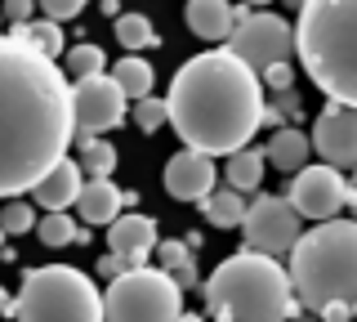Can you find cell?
<instances>
[{
    "mask_svg": "<svg viewBox=\"0 0 357 322\" xmlns=\"http://www.w3.org/2000/svg\"><path fill=\"white\" fill-rule=\"evenodd\" d=\"M0 85H5L0 193L9 202V197H31V188L59 161H67V143L76 135V108L63 68L14 31L0 41Z\"/></svg>",
    "mask_w": 357,
    "mask_h": 322,
    "instance_id": "6da1fadb",
    "label": "cell"
},
{
    "mask_svg": "<svg viewBox=\"0 0 357 322\" xmlns=\"http://www.w3.org/2000/svg\"><path fill=\"white\" fill-rule=\"evenodd\" d=\"M264 81L245 63L223 50L192 54L170 76V130L183 139V148L206 157H237L250 148L255 130L268 121L264 108Z\"/></svg>",
    "mask_w": 357,
    "mask_h": 322,
    "instance_id": "7a4b0ae2",
    "label": "cell"
},
{
    "mask_svg": "<svg viewBox=\"0 0 357 322\" xmlns=\"http://www.w3.org/2000/svg\"><path fill=\"white\" fill-rule=\"evenodd\" d=\"M295 54L326 103L357 108V0H308L295 18Z\"/></svg>",
    "mask_w": 357,
    "mask_h": 322,
    "instance_id": "3957f363",
    "label": "cell"
},
{
    "mask_svg": "<svg viewBox=\"0 0 357 322\" xmlns=\"http://www.w3.org/2000/svg\"><path fill=\"white\" fill-rule=\"evenodd\" d=\"M215 322H290L299 309L290 269L255 251H237L219 260V269L201 286Z\"/></svg>",
    "mask_w": 357,
    "mask_h": 322,
    "instance_id": "277c9868",
    "label": "cell"
},
{
    "mask_svg": "<svg viewBox=\"0 0 357 322\" xmlns=\"http://www.w3.org/2000/svg\"><path fill=\"white\" fill-rule=\"evenodd\" d=\"M290 282L308 314H321L326 305L357 309V219L312 224L290 251Z\"/></svg>",
    "mask_w": 357,
    "mask_h": 322,
    "instance_id": "5b68a950",
    "label": "cell"
},
{
    "mask_svg": "<svg viewBox=\"0 0 357 322\" xmlns=\"http://www.w3.org/2000/svg\"><path fill=\"white\" fill-rule=\"evenodd\" d=\"M14 322H107L98 286L72 264L27 269L14 295Z\"/></svg>",
    "mask_w": 357,
    "mask_h": 322,
    "instance_id": "8992f818",
    "label": "cell"
},
{
    "mask_svg": "<svg viewBox=\"0 0 357 322\" xmlns=\"http://www.w3.org/2000/svg\"><path fill=\"white\" fill-rule=\"evenodd\" d=\"M107 322H178L183 318V286L165 269H130L103 291Z\"/></svg>",
    "mask_w": 357,
    "mask_h": 322,
    "instance_id": "52a82bcc",
    "label": "cell"
},
{
    "mask_svg": "<svg viewBox=\"0 0 357 322\" xmlns=\"http://www.w3.org/2000/svg\"><path fill=\"white\" fill-rule=\"evenodd\" d=\"M228 50L237 54V59L245 63L250 72H273L282 68V63H290V54H295V27L286 23L282 14H268V9H255L245 23H237V31H232Z\"/></svg>",
    "mask_w": 357,
    "mask_h": 322,
    "instance_id": "ba28073f",
    "label": "cell"
},
{
    "mask_svg": "<svg viewBox=\"0 0 357 322\" xmlns=\"http://www.w3.org/2000/svg\"><path fill=\"white\" fill-rule=\"evenodd\" d=\"M299 237H304V228H299V210L290 206V197L259 193V197L250 202V215H245V224H241V242H245V251L277 260V255L295 251V247H299Z\"/></svg>",
    "mask_w": 357,
    "mask_h": 322,
    "instance_id": "9c48e42d",
    "label": "cell"
},
{
    "mask_svg": "<svg viewBox=\"0 0 357 322\" xmlns=\"http://www.w3.org/2000/svg\"><path fill=\"white\" fill-rule=\"evenodd\" d=\"M344 197H349V184L335 166H308L290 180V206L299 210V219H312V224H331L340 215Z\"/></svg>",
    "mask_w": 357,
    "mask_h": 322,
    "instance_id": "30bf717a",
    "label": "cell"
},
{
    "mask_svg": "<svg viewBox=\"0 0 357 322\" xmlns=\"http://www.w3.org/2000/svg\"><path fill=\"white\" fill-rule=\"evenodd\" d=\"M72 108H76V130L81 139H103V130L126 121V90L112 76H94V81L72 85Z\"/></svg>",
    "mask_w": 357,
    "mask_h": 322,
    "instance_id": "8fae6325",
    "label": "cell"
},
{
    "mask_svg": "<svg viewBox=\"0 0 357 322\" xmlns=\"http://www.w3.org/2000/svg\"><path fill=\"white\" fill-rule=\"evenodd\" d=\"M312 152L335 170L357 175V108L326 103L312 117Z\"/></svg>",
    "mask_w": 357,
    "mask_h": 322,
    "instance_id": "7c38bea8",
    "label": "cell"
},
{
    "mask_svg": "<svg viewBox=\"0 0 357 322\" xmlns=\"http://www.w3.org/2000/svg\"><path fill=\"white\" fill-rule=\"evenodd\" d=\"M215 157H206V152H192V148H178L170 161H165V193L174 197V202H210L215 197Z\"/></svg>",
    "mask_w": 357,
    "mask_h": 322,
    "instance_id": "4fadbf2b",
    "label": "cell"
},
{
    "mask_svg": "<svg viewBox=\"0 0 357 322\" xmlns=\"http://www.w3.org/2000/svg\"><path fill=\"white\" fill-rule=\"evenodd\" d=\"M156 247H161V237H156V219L152 215L130 210V215H121L116 224L107 228V251L121 255L130 269H148V255H156Z\"/></svg>",
    "mask_w": 357,
    "mask_h": 322,
    "instance_id": "5bb4252c",
    "label": "cell"
},
{
    "mask_svg": "<svg viewBox=\"0 0 357 322\" xmlns=\"http://www.w3.org/2000/svg\"><path fill=\"white\" fill-rule=\"evenodd\" d=\"M85 170H81V161H59L54 166L50 175H45V180L31 188V202H40L45 210H50V215H59V210H67V206H76L81 202V193H85Z\"/></svg>",
    "mask_w": 357,
    "mask_h": 322,
    "instance_id": "9a60e30c",
    "label": "cell"
},
{
    "mask_svg": "<svg viewBox=\"0 0 357 322\" xmlns=\"http://www.w3.org/2000/svg\"><path fill=\"white\" fill-rule=\"evenodd\" d=\"M188 18V31L201 41H215L223 50V41H232V31H237V5H228V0H188L183 9Z\"/></svg>",
    "mask_w": 357,
    "mask_h": 322,
    "instance_id": "2e32d148",
    "label": "cell"
},
{
    "mask_svg": "<svg viewBox=\"0 0 357 322\" xmlns=\"http://www.w3.org/2000/svg\"><path fill=\"white\" fill-rule=\"evenodd\" d=\"M76 215H81V224H116L121 215H126V193H121L112 180H89L81 202H76Z\"/></svg>",
    "mask_w": 357,
    "mask_h": 322,
    "instance_id": "e0dca14e",
    "label": "cell"
},
{
    "mask_svg": "<svg viewBox=\"0 0 357 322\" xmlns=\"http://www.w3.org/2000/svg\"><path fill=\"white\" fill-rule=\"evenodd\" d=\"M268 166H277V170H286L290 180H295L299 170H308V157H312V135H304V130L295 126H277L273 139H268L264 148Z\"/></svg>",
    "mask_w": 357,
    "mask_h": 322,
    "instance_id": "ac0fdd59",
    "label": "cell"
},
{
    "mask_svg": "<svg viewBox=\"0 0 357 322\" xmlns=\"http://www.w3.org/2000/svg\"><path fill=\"white\" fill-rule=\"evenodd\" d=\"M201 215L215 228H241L245 215H250V202H245V193H237V188H215V197L201 202Z\"/></svg>",
    "mask_w": 357,
    "mask_h": 322,
    "instance_id": "d6986e66",
    "label": "cell"
},
{
    "mask_svg": "<svg viewBox=\"0 0 357 322\" xmlns=\"http://www.w3.org/2000/svg\"><path fill=\"white\" fill-rule=\"evenodd\" d=\"M264 170H268L264 148H241L237 157H228V166H223V175H228V188H237V193H259Z\"/></svg>",
    "mask_w": 357,
    "mask_h": 322,
    "instance_id": "ffe728a7",
    "label": "cell"
},
{
    "mask_svg": "<svg viewBox=\"0 0 357 322\" xmlns=\"http://www.w3.org/2000/svg\"><path fill=\"white\" fill-rule=\"evenodd\" d=\"M112 81L126 90V98H134V103H143V98H152V81H156V72H152V63L148 59H116V68H112Z\"/></svg>",
    "mask_w": 357,
    "mask_h": 322,
    "instance_id": "44dd1931",
    "label": "cell"
},
{
    "mask_svg": "<svg viewBox=\"0 0 357 322\" xmlns=\"http://www.w3.org/2000/svg\"><path fill=\"white\" fill-rule=\"evenodd\" d=\"M36 237H40V247H81V242H89V233L76 224L67 210H59V215H45L40 219V228H36Z\"/></svg>",
    "mask_w": 357,
    "mask_h": 322,
    "instance_id": "7402d4cb",
    "label": "cell"
},
{
    "mask_svg": "<svg viewBox=\"0 0 357 322\" xmlns=\"http://www.w3.org/2000/svg\"><path fill=\"white\" fill-rule=\"evenodd\" d=\"M156 269H165L178 286H183V291H192V286H197L192 251H188L183 242H161V247H156Z\"/></svg>",
    "mask_w": 357,
    "mask_h": 322,
    "instance_id": "603a6c76",
    "label": "cell"
},
{
    "mask_svg": "<svg viewBox=\"0 0 357 322\" xmlns=\"http://www.w3.org/2000/svg\"><path fill=\"white\" fill-rule=\"evenodd\" d=\"M116 41H121V50L139 54V50H152L161 36H156V27L148 23V14H134V9H130V14L116 18Z\"/></svg>",
    "mask_w": 357,
    "mask_h": 322,
    "instance_id": "cb8c5ba5",
    "label": "cell"
},
{
    "mask_svg": "<svg viewBox=\"0 0 357 322\" xmlns=\"http://www.w3.org/2000/svg\"><path fill=\"white\" fill-rule=\"evenodd\" d=\"M14 36H22V41H27L31 50H40L45 59H59V54L67 50V41H63V27H59V23H50V18H45V14L36 18V23L18 27Z\"/></svg>",
    "mask_w": 357,
    "mask_h": 322,
    "instance_id": "d4e9b609",
    "label": "cell"
},
{
    "mask_svg": "<svg viewBox=\"0 0 357 322\" xmlns=\"http://www.w3.org/2000/svg\"><path fill=\"white\" fill-rule=\"evenodd\" d=\"M81 170L89 180H112V170H116V148H112L107 139H81Z\"/></svg>",
    "mask_w": 357,
    "mask_h": 322,
    "instance_id": "484cf974",
    "label": "cell"
},
{
    "mask_svg": "<svg viewBox=\"0 0 357 322\" xmlns=\"http://www.w3.org/2000/svg\"><path fill=\"white\" fill-rule=\"evenodd\" d=\"M67 76H72V81H94V76H107L103 72V50H98V45H89V41H81V45H72V50H67Z\"/></svg>",
    "mask_w": 357,
    "mask_h": 322,
    "instance_id": "4316f807",
    "label": "cell"
},
{
    "mask_svg": "<svg viewBox=\"0 0 357 322\" xmlns=\"http://www.w3.org/2000/svg\"><path fill=\"white\" fill-rule=\"evenodd\" d=\"M0 228H5V237H22V233H36V228H40L36 206H31L27 197H9L5 210H0Z\"/></svg>",
    "mask_w": 357,
    "mask_h": 322,
    "instance_id": "83f0119b",
    "label": "cell"
},
{
    "mask_svg": "<svg viewBox=\"0 0 357 322\" xmlns=\"http://www.w3.org/2000/svg\"><path fill=\"white\" fill-rule=\"evenodd\" d=\"M134 126L143 130V135H156V130H165L170 126V103H165V98H143V103H134Z\"/></svg>",
    "mask_w": 357,
    "mask_h": 322,
    "instance_id": "f1b7e54d",
    "label": "cell"
},
{
    "mask_svg": "<svg viewBox=\"0 0 357 322\" xmlns=\"http://www.w3.org/2000/svg\"><path fill=\"white\" fill-rule=\"evenodd\" d=\"M259 81H264V90H268V94H277V98H282V94H290V90H295V68H290V63H282V68L264 72Z\"/></svg>",
    "mask_w": 357,
    "mask_h": 322,
    "instance_id": "f546056e",
    "label": "cell"
},
{
    "mask_svg": "<svg viewBox=\"0 0 357 322\" xmlns=\"http://www.w3.org/2000/svg\"><path fill=\"white\" fill-rule=\"evenodd\" d=\"M81 0H45L40 5V14L50 18V23H63V18H81Z\"/></svg>",
    "mask_w": 357,
    "mask_h": 322,
    "instance_id": "4dcf8cb0",
    "label": "cell"
},
{
    "mask_svg": "<svg viewBox=\"0 0 357 322\" xmlns=\"http://www.w3.org/2000/svg\"><path fill=\"white\" fill-rule=\"evenodd\" d=\"M27 18H31V5H27V0H9V5H5V23L9 27H27Z\"/></svg>",
    "mask_w": 357,
    "mask_h": 322,
    "instance_id": "1f68e13d",
    "label": "cell"
},
{
    "mask_svg": "<svg viewBox=\"0 0 357 322\" xmlns=\"http://www.w3.org/2000/svg\"><path fill=\"white\" fill-rule=\"evenodd\" d=\"M98 273H103L107 282H116V277H126V273H130V264L121 260V255H112V251H107L103 260H98Z\"/></svg>",
    "mask_w": 357,
    "mask_h": 322,
    "instance_id": "d6a6232c",
    "label": "cell"
},
{
    "mask_svg": "<svg viewBox=\"0 0 357 322\" xmlns=\"http://www.w3.org/2000/svg\"><path fill=\"white\" fill-rule=\"evenodd\" d=\"M353 314H357L353 305H326L317 318H321V322H353Z\"/></svg>",
    "mask_w": 357,
    "mask_h": 322,
    "instance_id": "836d02e7",
    "label": "cell"
},
{
    "mask_svg": "<svg viewBox=\"0 0 357 322\" xmlns=\"http://www.w3.org/2000/svg\"><path fill=\"white\" fill-rule=\"evenodd\" d=\"M277 108H282V112H286V117H299V98H295V90H290V94H282V98H277Z\"/></svg>",
    "mask_w": 357,
    "mask_h": 322,
    "instance_id": "e575fe53",
    "label": "cell"
},
{
    "mask_svg": "<svg viewBox=\"0 0 357 322\" xmlns=\"http://www.w3.org/2000/svg\"><path fill=\"white\" fill-rule=\"evenodd\" d=\"M290 322H321V318H317V314H308V309H304V314H295Z\"/></svg>",
    "mask_w": 357,
    "mask_h": 322,
    "instance_id": "d590c367",
    "label": "cell"
},
{
    "mask_svg": "<svg viewBox=\"0 0 357 322\" xmlns=\"http://www.w3.org/2000/svg\"><path fill=\"white\" fill-rule=\"evenodd\" d=\"M344 206H353V210H357V188H349V197H344Z\"/></svg>",
    "mask_w": 357,
    "mask_h": 322,
    "instance_id": "8d00e7d4",
    "label": "cell"
},
{
    "mask_svg": "<svg viewBox=\"0 0 357 322\" xmlns=\"http://www.w3.org/2000/svg\"><path fill=\"white\" fill-rule=\"evenodd\" d=\"M178 322H201V318H192V314H183V318H178Z\"/></svg>",
    "mask_w": 357,
    "mask_h": 322,
    "instance_id": "74e56055",
    "label": "cell"
}]
</instances>
